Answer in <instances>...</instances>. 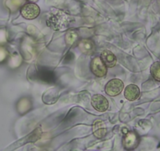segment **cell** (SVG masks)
<instances>
[{"label": "cell", "instance_id": "6da1fadb", "mask_svg": "<svg viewBox=\"0 0 160 151\" xmlns=\"http://www.w3.org/2000/svg\"><path fill=\"white\" fill-rule=\"evenodd\" d=\"M124 88V84L121 80L113 79L107 83L105 85V92L109 96L115 97L119 95Z\"/></svg>", "mask_w": 160, "mask_h": 151}, {"label": "cell", "instance_id": "7a4b0ae2", "mask_svg": "<svg viewBox=\"0 0 160 151\" xmlns=\"http://www.w3.org/2000/svg\"><path fill=\"white\" fill-rule=\"evenodd\" d=\"M90 69L97 77H103L107 74V66L104 65L101 57H95L90 64Z\"/></svg>", "mask_w": 160, "mask_h": 151}, {"label": "cell", "instance_id": "3957f363", "mask_svg": "<svg viewBox=\"0 0 160 151\" xmlns=\"http://www.w3.org/2000/svg\"><path fill=\"white\" fill-rule=\"evenodd\" d=\"M21 15L27 20H33L40 13V8L35 3H28L21 8Z\"/></svg>", "mask_w": 160, "mask_h": 151}, {"label": "cell", "instance_id": "277c9868", "mask_svg": "<svg viewBox=\"0 0 160 151\" xmlns=\"http://www.w3.org/2000/svg\"><path fill=\"white\" fill-rule=\"evenodd\" d=\"M91 105L97 111L104 112L108 109L109 103L107 98L101 95H94L91 98Z\"/></svg>", "mask_w": 160, "mask_h": 151}, {"label": "cell", "instance_id": "5b68a950", "mask_svg": "<svg viewBox=\"0 0 160 151\" xmlns=\"http://www.w3.org/2000/svg\"><path fill=\"white\" fill-rule=\"evenodd\" d=\"M122 143H123V146L126 149H134L138 144V136H137L136 134L133 133V132H128V133L126 134V135L124 136Z\"/></svg>", "mask_w": 160, "mask_h": 151}, {"label": "cell", "instance_id": "8992f818", "mask_svg": "<svg viewBox=\"0 0 160 151\" xmlns=\"http://www.w3.org/2000/svg\"><path fill=\"white\" fill-rule=\"evenodd\" d=\"M140 89L135 84H130L124 91V96L129 101H135L139 98Z\"/></svg>", "mask_w": 160, "mask_h": 151}, {"label": "cell", "instance_id": "52a82bcc", "mask_svg": "<svg viewBox=\"0 0 160 151\" xmlns=\"http://www.w3.org/2000/svg\"><path fill=\"white\" fill-rule=\"evenodd\" d=\"M101 58L107 67L112 68L116 65L117 59L112 52L108 50H103L101 55Z\"/></svg>", "mask_w": 160, "mask_h": 151}, {"label": "cell", "instance_id": "ba28073f", "mask_svg": "<svg viewBox=\"0 0 160 151\" xmlns=\"http://www.w3.org/2000/svg\"><path fill=\"white\" fill-rule=\"evenodd\" d=\"M78 48L85 55H90L95 50L94 43L90 39H82L78 44Z\"/></svg>", "mask_w": 160, "mask_h": 151}, {"label": "cell", "instance_id": "9c48e42d", "mask_svg": "<svg viewBox=\"0 0 160 151\" xmlns=\"http://www.w3.org/2000/svg\"><path fill=\"white\" fill-rule=\"evenodd\" d=\"M106 128L105 124L101 121H95L93 125V135L98 138H102L106 135Z\"/></svg>", "mask_w": 160, "mask_h": 151}, {"label": "cell", "instance_id": "30bf717a", "mask_svg": "<svg viewBox=\"0 0 160 151\" xmlns=\"http://www.w3.org/2000/svg\"><path fill=\"white\" fill-rule=\"evenodd\" d=\"M150 71L154 80L160 82V61L153 63L151 66Z\"/></svg>", "mask_w": 160, "mask_h": 151}, {"label": "cell", "instance_id": "8fae6325", "mask_svg": "<svg viewBox=\"0 0 160 151\" xmlns=\"http://www.w3.org/2000/svg\"><path fill=\"white\" fill-rule=\"evenodd\" d=\"M77 39H78V34L73 30L68 31L65 35L66 44H68V45H72L76 41Z\"/></svg>", "mask_w": 160, "mask_h": 151}, {"label": "cell", "instance_id": "7c38bea8", "mask_svg": "<svg viewBox=\"0 0 160 151\" xmlns=\"http://www.w3.org/2000/svg\"><path fill=\"white\" fill-rule=\"evenodd\" d=\"M30 1H36V0H30Z\"/></svg>", "mask_w": 160, "mask_h": 151}]
</instances>
